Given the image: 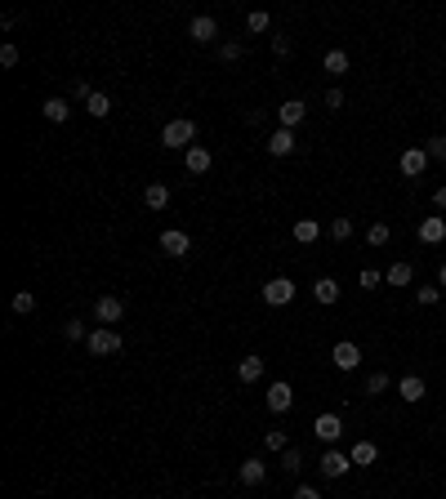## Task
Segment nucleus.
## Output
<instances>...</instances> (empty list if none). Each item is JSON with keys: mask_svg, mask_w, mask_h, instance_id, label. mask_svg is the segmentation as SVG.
Listing matches in <instances>:
<instances>
[{"mask_svg": "<svg viewBox=\"0 0 446 499\" xmlns=\"http://www.w3.org/2000/svg\"><path fill=\"white\" fill-rule=\"evenodd\" d=\"M143 201H148V210H165V205H170V188H165V183H148V188H143Z\"/></svg>", "mask_w": 446, "mask_h": 499, "instance_id": "nucleus-19", "label": "nucleus"}, {"mask_svg": "<svg viewBox=\"0 0 446 499\" xmlns=\"http://www.w3.org/2000/svg\"><path fill=\"white\" fill-rule=\"evenodd\" d=\"M304 116H308V103L304 99H286L281 107H277V125H281V129H295Z\"/></svg>", "mask_w": 446, "mask_h": 499, "instance_id": "nucleus-6", "label": "nucleus"}, {"mask_svg": "<svg viewBox=\"0 0 446 499\" xmlns=\"http://www.w3.org/2000/svg\"><path fill=\"white\" fill-rule=\"evenodd\" d=\"M85 112H90L94 120H103L107 112H112V99H107V94H103V90H94V99L85 103Z\"/></svg>", "mask_w": 446, "mask_h": 499, "instance_id": "nucleus-24", "label": "nucleus"}, {"mask_svg": "<svg viewBox=\"0 0 446 499\" xmlns=\"http://www.w3.org/2000/svg\"><path fill=\"white\" fill-rule=\"evenodd\" d=\"M71 99H81V103H90V99H94V90H90V80H71Z\"/></svg>", "mask_w": 446, "mask_h": 499, "instance_id": "nucleus-39", "label": "nucleus"}, {"mask_svg": "<svg viewBox=\"0 0 446 499\" xmlns=\"http://www.w3.org/2000/svg\"><path fill=\"white\" fill-rule=\"evenodd\" d=\"M424 152H428V161H446V134H433L424 143Z\"/></svg>", "mask_w": 446, "mask_h": 499, "instance_id": "nucleus-32", "label": "nucleus"}, {"mask_svg": "<svg viewBox=\"0 0 446 499\" xmlns=\"http://www.w3.org/2000/svg\"><path fill=\"white\" fill-rule=\"evenodd\" d=\"M442 237H446V218L442 214H428L424 223H419V241H424V246H438Z\"/></svg>", "mask_w": 446, "mask_h": 499, "instance_id": "nucleus-14", "label": "nucleus"}, {"mask_svg": "<svg viewBox=\"0 0 446 499\" xmlns=\"http://www.w3.org/2000/svg\"><path fill=\"white\" fill-rule=\"evenodd\" d=\"M366 241H370V246H389V241H393V227H389V223H370Z\"/></svg>", "mask_w": 446, "mask_h": 499, "instance_id": "nucleus-31", "label": "nucleus"}, {"mask_svg": "<svg viewBox=\"0 0 446 499\" xmlns=\"http://www.w3.org/2000/svg\"><path fill=\"white\" fill-rule=\"evenodd\" d=\"M330 361H335L340 370H357V366H361V348L353 344V339H340L335 352H330Z\"/></svg>", "mask_w": 446, "mask_h": 499, "instance_id": "nucleus-7", "label": "nucleus"}, {"mask_svg": "<svg viewBox=\"0 0 446 499\" xmlns=\"http://www.w3.org/2000/svg\"><path fill=\"white\" fill-rule=\"evenodd\" d=\"M183 165H188V174H206V169L214 165V156H210L206 143H192V148L183 152Z\"/></svg>", "mask_w": 446, "mask_h": 499, "instance_id": "nucleus-9", "label": "nucleus"}, {"mask_svg": "<svg viewBox=\"0 0 446 499\" xmlns=\"http://www.w3.org/2000/svg\"><path fill=\"white\" fill-rule=\"evenodd\" d=\"M312 299L326 303V308H330V303H340V281H335V276H321V281L312 286Z\"/></svg>", "mask_w": 446, "mask_h": 499, "instance_id": "nucleus-18", "label": "nucleus"}, {"mask_svg": "<svg viewBox=\"0 0 446 499\" xmlns=\"http://www.w3.org/2000/svg\"><path fill=\"white\" fill-rule=\"evenodd\" d=\"M237 379L241 384H259L263 379V357H241L237 361Z\"/></svg>", "mask_w": 446, "mask_h": 499, "instance_id": "nucleus-16", "label": "nucleus"}, {"mask_svg": "<svg viewBox=\"0 0 446 499\" xmlns=\"http://www.w3.org/2000/svg\"><path fill=\"white\" fill-rule=\"evenodd\" d=\"M263 446L281 455V450H291V437H286V428H268V433H263Z\"/></svg>", "mask_w": 446, "mask_h": 499, "instance_id": "nucleus-26", "label": "nucleus"}, {"mask_svg": "<svg viewBox=\"0 0 446 499\" xmlns=\"http://www.w3.org/2000/svg\"><path fill=\"white\" fill-rule=\"evenodd\" d=\"M246 27H250V31H268V14H263V9H255V14L246 18Z\"/></svg>", "mask_w": 446, "mask_h": 499, "instance_id": "nucleus-40", "label": "nucleus"}, {"mask_svg": "<svg viewBox=\"0 0 446 499\" xmlns=\"http://www.w3.org/2000/svg\"><path fill=\"white\" fill-rule=\"evenodd\" d=\"M268 152H272V156H291V152H295V129H281V125H277V134L268 139Z\"/></svg>", "mask_w": 446, "mask_h": 499, "instance_id": "nucleus-17", "label": "nucleus"}, {"mask_svg": "<svg viewBox=\"0 0 446 499\" xmlns=\"http://www.w3.org/2000/svg\"><path fill=\"white\" fill-rule=\"evenodd\" d=\"M312 433H317L321 442H340V437H344V419H340V415H317Z\"/></svg>", "mask_w": 446, "mask_h": 499, "instance_id": "nucleus-13", "label": "nucleus"}, {"mask_svg": "<svg viewBox=\"0 0 446 499\" xmlns=\"http://www.w3.org/2000/svg\"><path fill=\"white\" fill-rule=\"evenodd\" d=\"M326 107H330V112H340V107H344V94H340V90H326Z\"/></svg>", "mask_w": 446, "mask_h": 499, "instance_id": "nucleus-42", "label": "nucleus"}, {"mask_svg": "<svg viewBox=\"0 0 446 499\" xmlns=\"http://www.w3.org/2000/svg\"><path fill=\"white\" fill-rule=\"evenodd\" d=\"M161 250L170 254V259H183V254L192 250V237L179 232V227H165V232H161Z\"/></svg>", "mask_w": 446, "mask_h": 499, "instance_id": "nucleus-8", "label": "nucleus"}, {"mask_svg": "<svg viewBox=\"0 0 446 499\" xmlns=\"http://www.w3.org/2000/svg\"><path fill=\"white\" fill-rule=\"evenodd\" d=\"M272 54L277 58H291V41H286V36H272Z\"/></svg>", "mask_w": 446, "mask_h": 499, "instance_id": "nucleus-41", "label": "nucleus"}, {"mask_svg": "<svg viewBox=\"0 0 446 499\" xmlns=\"http://www.w3.org/2000/svg\"><path fill=\"white\" fill-rule=\"evenodd\" d=\"M326 71H330V76H344V71H348V54L344 50H330L326 54Z\"/></svg>", "mask_w": 446, "mask_h": 499, "instance_id": "nucleus-29", "label": "nucleus"}, {"mask_svg": "<svg viewBox=\"0 0 446 499\" xmlns=\"http://www.w3.org/2000/svg\"><path fill=\"white\" fill-rule=\"evenodd\" d=\"M291 299H295V281H291V276H272V281L263 286V303H268V308H286Z\"/></svg>", "mask_w": 446, "mask_h": 499, "instance_id": "nucleus-2", "label": "nucleus"}, {"mask_svg": "<svg viewBox=\"0 0 446 499\" xmlns=\"http://www.w3.org/2000/svg\"><path fill=\"white\" fill-rule=\"evenodd\" d=\"M36 308V295H32V290H18V295H14V312H32Z\"/></svg>", "mask_w": 446, "mask_h": 499, "instance_id": "nucleus-36", "label": "nucleus"}, {"mask_svg": "<svg viewBox=\"0 0 446 499\" xmlns=\"http://www.w3.org/2000/svg\"><path fill=\"white\" fill-rule=\"evenodd\" d=\"M63 335H67V339H90L85 321H63Z\"/></svg>", "mask_w": 446, "mask_h": 499, "instance_id": "nucleus-37", "label": "nucleus"}, {"mask_svg": "<svg viewBox=\"0 0 446 499\" xmlns=\"http://www.w3.org/2000/svg\"><path fill=\"white\" fill-rule=\"evenodd\" d=\"M357 286H361V290H379V286H384V276L375 272V267H361V276H357Z\"/></svg>", "mask_w": 446, "mask_h": 499, "instance_id": "nucleus-33", "label": "nucleus"}, {"mask_svg": "<svg viewBox=\"0 0 446 499\" xmlns=\"http://www.w3.org/2000/svg\"><path fill=\"white\" fill-rule=\"evenodd\" d=\"M317 468H321V477H330V482H335V477H344V472L353 468V455H344V450H326Z\"/></svg>", "mask_w": 446, "mask_h": 499, "instance_id": "nucleus-4", "label": "nucleus"}, {"mask_svg": "<svg viewBox=\"0 0 446 499\" xmlns=\"http://www.w3.org/2000/svg\"><path fill=\"white\" fill-rule=\"evenodd\" d=\"M438 286H442V290H446V263H442V267H438Z\"/></svg>", "mask_w": 446, "mask_h": 499, "instance_id": "nucleus-45", "label": "nucleus"}, {"mask_svg": "<svg viewBox=\"0 0 446 499\" xmlns=\"http://www.w3.org/2000/svg\"><path fill=\"white\" fill-rule=\"evenodd\" d=\"M295 499H321V495L312 491V486H299V491H295Z\"/></svg>", "mask_w": 446, "mask_h": 499, "instance_id": "nucleus-44", "label": "nucleus"}, {"mask_svg": "<svg viewBox=\"0 0 446 499\" xmlns=\"http://www.w3.org/2000/svg\"><path fill=\"white\" fill-rule=\"evenodd\" d=\"M45 120H54V125H63V120L71 116V107H67V99H45Z\"/></svg>", "mask_w": 446, "mask_h": 499, "instance_id": "nucleus-22", "label": "nucleus"}, {"mask_svg": "<svg viewBox=\"0 0 446 499\" xmlns=\"http://www.w3.org/2000/svg\"><path fill=\"white\" fill-rule=\"evenodd\" d=\"M0 67H18V45H0Z\"/></svg>", "mask_w": 446, "mask_h": 499, "instance_id": "nucleus-38", "label": "nucleus"}, {"mask_svg": "<svg viewBox=\"0 0 446 499\" xmlns=\"http://www.w3.org/2000/svg\"><path fill=\"white\" fill-rule=\"evenodd\" d=\"M397 165H402V174H406V178H419V174L428 169V152H424V148H406Z\"/></svg>", "mask_w": 446, "mask_h": 499, "instance_id": "nucleus-11", "label": "nucleus"}, {"mask_svg": "<svg viewBox=\"0 0 446 499\" xmlns=\"http://www.w3.org/2000/svg\"><path fill=\"white\" fill-rule=\"evenodd\" d=\"M442 299V286H419V308H433Z\"/></svg>", "mask_w": 446, "mask_h": 499, "instance_id": "nucleus-34", "label": "nucleus"}, {"mask_svg": "<svg viewBox=\"0 0 446 499\" xmlns=\"http://www.w3.org/2000/svg\"><path fill=\"white\" fill-rule=\"evenodd\" d=\"M188 36H192V41H197V45H210L214 36H219V22H214L210 14H197V18L188 22Z\"/></svg>", "mask_w": 446, "mask_h": 499, "instance_id": "nucleus-10", "label": "nucleus"}, {"mask_svg": "<svg viewBox=\"0 0 446 499\" xmlns=\"http://www.w3.org/2000/svg\"><path fill=\"white\" fill-rule=\"evenodd\" d=\"M125 316V303H120L116 295H103L99 303H94V321H120Z\"/></svg>", "mask_w": 446, "mask_h": 499, "instance_id": "nucleus-12", "label": "nucleus"}, {"mask_svg": "<svg viewBox=\"0 0 446 499\" xmlns=\"http://www.w3.org/2000/svg\"><path fill=\"white\" fill-rule=\"evenodd\" d=\"M330 237H335V241H348V237H353V218H348V214L330 218Z\"/></svg>", "mask_w": 446, "mask_h": 499, "instance_id": "nucleus-30", "label": "nucleus"}, {"mask_svg": "<svg viewBox=\"0 0 446 499\" xmlns=\"http://www.w3.org/2000/svg\"><path fill=\"white\" fill-rule=\"evenodd\" d=\"M389 388H393V379H389V374H384V370H375V374H366V393H370V397L389 393Z\"/></svg>", "mask_w": 446, "mask_h": 499, "instance_id": "nucleus-28", "label": "nucleus"}, {"mask_svg": "<svg viewBox=\"0 0 446 499\" xmlns=\"http://www.w3.org/2000/svg\"><path fill=\"white\" fill-rule=\"evenodd\" d=\"M411 276H415V267H411V263H393L384 281H389V286H411Z\"/></svg>", "mask_w": 446, "mask_h": 499, "instance_id": "nucleus-25", "label": "nucleus"}, {"mask_svg": "<svg viewBox=\"0 0 446 499\" xmlns=\"http://www.w3.org/2000/svg\"><path fill=\"white\" fill-rule=\"evenodd\" d=\"M192 139H197V120H188V116H179V120H170V125L161 129V143L165 148H192Z\"/></svg>", "mask_w": 446, "mask_h": 499, "instance_id": "nucleus-1", "label": "nucleus"}, {"mask_svg": "<svg viewBox=\"0 0 446 499\" xmlns=\"http://www.w3.org/2000/svg\"><path fill=\"white\" fill-rule=\"evenodd\" d=\"M263 477H268L263 459H241V486H263Z\"/></svg>", "mask_w": 446, "mask_h": 499, "instance_id": "nucleus-15", "label": "nucleus"}, {"mask_svg": "<svg viewBox=\"0 0 446 499\" xmlns=\"http://www.w3.org/2000/svg\"><path fill=\"white\" fill-rule=\"evenodd\" d=\"M397 393H402V401H424V379H419V374H406L402 384H397Z\"/></svg>", "mask_w": 446, "mask_h": 499, "instance_id": "nucleus-20", "label": "nucleus"}, {"mask_svg": "<svg viewBox=\"0 0 446 499\" xmlns=\"http://www.w3.org/2000/svg\"><path fill=\"white\" fill-rule=\"evenodd\" d=\"M85 348L94 352V357H112V352H120V335H116V330H107V325H99V330H90Z\"/></svg>", "mask_w": 446, "mask_h": 499, "instance_id": "nucleus-3", "label": "nucleus"}, {"mask_svg": "<svg viewBox=\"0 0 446 499\" xmlns=\"http://www.w3.org/2000/svg\"><path fill=\"white\" fill-rule=\"evenodd\" d=\"M241 54H246V45H237V41H228V45H219V58H223V63H237Z\"/></svg>", "mask_w": 446, "mask_h": 499, "instance_id": "nucleus-35", "label": "nucleus"}, {"mask_svg": "<svg viewBox=\"0 0 446 499\" xmlns=\"http://www.w3.org/2000/svg\"><path fill=\"white\" fill-rule=\"evenodd\" d=\"M281 468L291 472V477H299V472H304V455H299L295 446H291V450H281Z\"/></svg>", "mask_w": 446, "mask_h": 499, "instance_id": "nucleus-27", "label": "nucleus"}, {"mask_svg": "<svg viewBox=\"0 0 446 499\" xmlns=\"http://www.w3.org/2000/svg\"><path fill=\"white\" fill-rule=\"evenodd\" d=\"M317 237H321V223H317V218H299V223H295V241H299V246H312Z\"/></svg>", "mask_w": 446, "mask_h": 499, "instance_id": "nucleus-21", "label": "nucleus"}, {"mask_svg": "<svg viewBox=\"0 0 446 499\" xmlns=\"http://www.w3.org/2000/svg\"><path fill=\"white\" fill-rule=\"evenodd\" d=\"M263 401H268V410H272V415H286V410H291V406H295V388H291V384H281V379H277V384L268 388V397H263Z\"/></svg>", "mask_w": 446, "mask_h": 499, "instance_id": "nucleus-5", "label": "nucleus"}, {"mask_svg": "<svg viewBox=\"0 0 446 499\" xmlns=\"http://www.w3.org/2000/svg\"><path fill=\"white\" fill-rule=\"evenodd\" d=\"M433 205H438V210H446V183H442L438 192H433Z\"/></svg>", "mask_w": 446, "mask_h": 499, "instance_id": "nucleus-43", "label": "nucleus"}, {"mask_svg": "<svg viewBox=\"0 0 446 499\" xmlns=\"http://www.w3.org/2000/svg\"><path fill=\"white\" fill-rule=\"evenodd\" d=\"M375 459H379V450H375V442H357V446H353V464H357V468L375 464Z\"/></svg>", "mask_w": 446, "mask_h": 499, "instance_id": "nucleus-23", "label": "nucleus"}]
</instances>
